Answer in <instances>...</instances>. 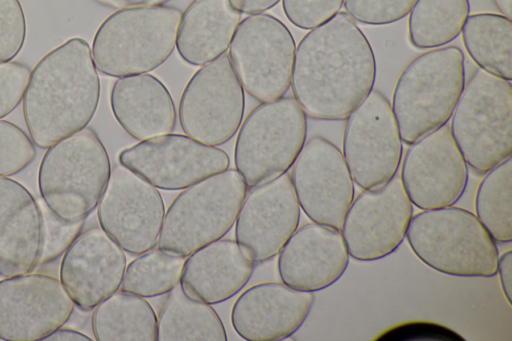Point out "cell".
<instances>
[{"label": "cell", "mask_w": 512, "mask_h": 341, "mask_svg": "<svg viewBox=\"0 0 512 341\" xmlns=\"http://www.w3.org/2000/svg\"><path fill=\"white\" fill-rule=\"evenodd\" d=\"M306 136V115L294 98L256 106L241 124L234 148L235 167L247 189L286 173Z\"/></svg>", "instance_id": "obj_9"}, {"label": "cell", "mask_w": 512, "mask_h": 341, "mask_svg": "<svg viewBox=\"0 0 512 341\" xmlns=\"http://www.w3.org/2000/svg\"><path fill=\"white\" fill-rule=\"evenodd\" d=\"M497 273L501 288L504 296L507 299L509 305L512 304L511 291H512V252L507 250L503 254L499 255L497 263Z\"/></svg>", "instance_id": "obj_40"}, {"label": "cell", "mask_w": 512, "mask_h": 341, "mask_svg": "<svg viewBox=\"0 0 512 341\" xmlns=\"http://www.w3.org/2000/svg\"><path fill=\"white\" fill-rule=\"evenodd\" d=\"M373 49L355 20L338 12L300 40L290 85L306 116L341 121L373 90Z\"/></svg>", "instance_id": "obj_1"}, {"label": "cell", "mask_w": 512, "mask_h": 341, "mask_svg": "<svg viewBox=\"0 0 512 341\" xmlns=\"http://www.w3.org/2000/svg\"><path fill=\"white\" fill-rule=\"evenodd\" d=\"M125 269L123 249L102 228L93 227L63 253L59 275L74 304L90 311L119 289Z\"/></svg>", "instance_id": "obj_20"}, {"label": "cell", "mask_w": 512, "mask_h": 341, "mask_svg": "<svg viewBox=\"0 0 512 341\" xmlns=\"http://www.w3.org/2000/svg\"><path fill=\"white\" fill-rule=\"evenodd\" d=\"M35 157L30 137L14 123L0 119V176L21 172Z\"/></svg>", "instance_id": "obj_34"}, {"label": "cell", "mask_w": 512, "mask_h": 341, "mask_svg": "<svg viewBox=\"0 0 512 341\" xmlns=\"http://www.w3.org/2000/svg\"><path fill=\"white\" fill-rule=\"evenodd\" d=\"M26 17L19 0H0V62L11 61L26 40Z\"/></svg>", "instance_id": "obj_36"}, {"label": "cell", "mask_w": 512, "mask_h": 341, "mask_svg": "<svg viewBox=\"0 0 512 341\" xmlns=\"http://www.w3.org/2000/svg\"><path fill=\"white\" fill-rule=\"evenodd\" d=\"M290 178L306 216L340 230L354 199V181L339 148L324 137H311L295 159Z\"/></svg>", "instance_id": "obj_16"}, {"label": "cell", "mask_w": 512, "mask_h": 341, "mask_svg": "<svg viewBox=\"0 0 512 341\" xmlns=\"http://www.w3.org/2000/svg\"><path fill=\"white\" fill-rule=\"evenodd\" d=\"M413 324L415 326H412V324H407L406 326H401L399 328L389 330L383 336H389L390 339H410L411 337L418 338L420 336L421 338L428 337L429 339H433L434 337H436L437 339H450L449 336L455 338H457L456 336H458L449 329H445L439 325L423 322L420 323L421 326H419V323Z\"/></svg>", "instance_id": "obj_39"}, {"label": "cell", "mask_w": 512, "mask_h": 341, "mask_svg": "<svg viewBox=\"0 0 512 341\" xmlns=\"http://www.w3.org/2000/svg\"><path fill=\"white\" fill-rule=\"evenodd\" d=\"M110 171L104 144L85 127L47 148L39 165L38 189L59 218L82 221L97 207Z\"/></svg>", "instance_id": "obj_6"}, {"label": "cell", "mask_w": 512, "mask_h": 341, "mask_svg": "<svg viewBox=\"0 0 512 341\" xmlns=\"http://www.w3.org/2000/svg\"><path fill=\"white\" fill-rule=\"evenodd\" d=\"M185 258L160 248L139 254L125 269L122 290L143 298L167 294L180 283Z\"/></svg>", "instance_id": "obj_32"}, {"label": "cell", "mask_w": 512, "mask_h": 341, "mask_svg": "<svg viewBox=\"0 0 512 341\" xmlns=\"http://www.w3.org/2000/svg\"><path fill=\"white\" fill-rule=\"evenodd\" d=\"M469 12V0H417L409 12L410 44L433 49L450 43L461 33Z\"/></svg>", "instance_id": "obj_30"}, {"label": "cell", "mask_w": 512, "mask_h": 341, "mask_svg": "<svg viewBox=\"0 0 512 341\" xmlns=\"http://www.w3.org/2000/svg\"><path fill=\"white\" fill-rule=\"evenodd\" d=\"M181 15L177 7L162 4L113 12L93 38L91 51L96 69L118 78L155 70L176 46Z\"/></svg>", "instance_id": "obj_3"}, {"label": "cell", "mask_w": 512, "mask_h": 341, "mask_svg": "<svg viewBox=\"0 0 512 341\" xmlns=\"http://www.w3.org/2000/svg\"><path fill=\"white\" fill-rule=\"evenodd\" d=\"M245 110L243 87L228 54L197 70L186 84L178 116L184 133L207 145L229 141L239 129Z\"/></svg>", "instance_id": "obj_11"}, {"label": "cell", "mask_w": 512, "mask_h": 341, "mask_svg": "<svg viewBox=\"0 0 512 341\" xmlns=\"http://www.w3.org/2000/svg\"><path fill=\"white\" fill-rule=\"evenodd\" d=\"M465 85V59L456 46L414 58L400 74L392 110L404 144L447 124Z\"/></svg>", "instance_id": "obj_4"}, {"label": "cell", "mask_w": 512, "mask_h": 341, "mask_svg": "<svg viewBox=\"0 0 512 341\" xmlns=\"http://www.w3.org/2000/svg\"><path fill=\"white\" fill-rule=\"evenodd\" d=\"M241 13L229 0H193L181 15L176 49L187 64L202 66L223 55Z\"/></svg>", "instance_id": "obj_26"}, {"label": "cell", "mask_w": 512, "mask_h": 341, "mask_svg": "<svg viewBox=\"0 0 512 341\" xmlns=\"http://www.w3.org/2000/svg\"><path fill=\"white\" fill-rule=\"evenodd\" d=\"M247 187L235 169H226L185 188L164 215L159 248L187 257L221 239L234 225Z\"/></svg>", "instance_id": "obj_8"}, {"label": "cell", "mask_w": 512, "mask_h": 341, "mask_svg": "<svg viewBox=\"0 0 512 341\" xmlns=\"http://www.w3.org/2000/svg\"><path fill=\"white\" fill-rule=\"evenodd\" d=\"M342 154L353 181L375 189L396 176L403 142L389 100L372 90L346 119Z\"/></svg>", "instance_id": "obj_12"}, {"label": "cell", "mask_w": 512, "mask_h": 341, "mask_svg": "<svg viewBox=\"0 0 512 341\" xmlns=\"http://www.w3.org/2000/svg\"><path fill=\"white\" fill-rule=\"evenodd\" d=\"M399 177L411 203L421 210L451 206L461 198L468 166L448 124L409 145Z\"/></svg>", "instance_id": "obj_17"}, {"label": "cell", "mask_w": 512, "mask_h": 341, "mask_svg": "<svg viewBox=\"0 0 512 341\" xmlns=\"http://www.w3.org/2000/svg\"><path fill=\"white\" fill-rule=\"evenodd\" d=\"M461 32L465 49L479 68L512 80L511 19L494 13L472 14Z\"/></svg>", "instance_id": "obj_29"}, {"label": "cell", "mask_w": 512, "mask_h": 341, "mask_svg": "<svg viewBox=\"0 0 512 341\" xmlns=\"http://www.w3.org/2000/svg\"><path fill=\"white\" fill-rule=\"evenodd\" d=\"M313 292L265 282L245 290L231 310L235 332L248 341H277L292 336L307 319Z\"/></svg>", "instance_id": "obj_22"}, {"label": "cell", "mask_w": 512, "mask_h": 341, "mask_svg": "<svg viewBox=\"0 0 512 341\" xmlns=\"http://www.w3.org/2000/svg\"><path fill=\"white\" fill-rule=\"evenodd\" d=\"M405 237L417 258L438 272L485 278L497 274L496 241L464 208L422 210L412 216Z\"/></svg>", "instance_id": "obj_5"}, {"label": "cell", "mask_w": 512, "mask_h": 341, "mask_svg": "<svg viewBox=\"0 0 512 341\" xmlns=\"http://www.w3.org/2000/svg\"><path fill=\"white\" fill-rule=\"evenodd\" d=\"M417 0H344L346 13L366 25H386L404 18Z\"/></svg>", "instance_id": "obj_35"}, {"label": "cell", "mask_w": 512, "mask_h": 341, "mask_svg": "<svg viewBox=\"0 0 512 341\" xmlns=\"http://www.w3.org/2000/svg\"><path fill=\"white\" fill-rule=\"evenodd\" d=\"M122 166L137 173L156 188L185 189L229 167L226 152L187 135L165 134L122 150Z\"/></svg>", "instance_id": "obj_15"}, {"label": "cell", "mask_w": 512, "mask_h": 341, "mask_svg": "<svg viewBox=\"0 0 512 341\" xmlns=\"http://www.w3.org/2000/svg\"><path fill=\"white\" fill-rule=\"evenodd\" d=\"M116 5L126 7L161 5L169 0H111Z\"/></svg>", "instance_id": "obj_43"}, {"label": "cell", "mask_w": 512, "mask_h": 341, "mask_svg": "<svg viewBox=\"0 0 512 341\" xmlns=\"http://www.w3.org/2000/svg\"><path fill=\"white\" fill-rule=\"evenodd\" d=\"M282 283L307 292L337 282L349 264V253L339 229L308 223L296 229L278 253Z\"/></svg>", "instance_id": "obj_21"}, {"label": "cell", "mask_w": 512, "mask_h": 341, "mask_svg": "<svg viewBox=\"0 0 512 341\" xmlns=\"http://www.w3.org/2000/svg\"><path fill=\"white\" fill-rule=\"evenodd\" d=\"M254 264L237 242L218 239L187 256L180 285L190 297L217 304L242 290L253 274Z\"/></svg>", "instance_id": "obj_24"}, {"label": "cell", "mask_w": 512, "mask_h": 341, "mask_svg": "<svg viewBox=\"0 0 512 341\" xmlns=\"http://www.w3.org/2000/svg\"><path fill=\"white\" fill-rule=\"evenodd\" d=\"M231 5L244 14H257L274 7L280 0H229Z\"/></svg>", "instance_id": "obj_41"}, {"label": "cell", "mask_w": 512, "mask_h": 341, "mask_svg": "<svg viewBox=\"0 0 512 341\" xmlns=\"http://www.w3.org/2000/svg\"><path fill=\"white\" fill-rule=\"evenodd\" d=\"M475 196L479 221L496 242L512 240V159L509 157L487 173Z\"/></svg>", "instance_id": "obj_31"}, {"label": "cell", "mask_w": 512, "mask_h": 341, "mask_svg": "<svg viewBox=\"0 0 512 341\" xmlns=\"http://www.w3.org/2000/svg\"><path fill=\"white\" fill-rule=\"evenodd\" d=\"M74 302L57 278L25 273L0 280V339L38 341L62 327Z\"/></svg>", "instance_id": "obj_18"}, {"label": "cell", "mask_w": 512, "mask_h": 341, "mask_svg": "<svg viewBox=\"0 0 512 341\" xmlns=\"http://www.w3.org/2000/svg\"><path fill=\"white\" fill-rule=\"evenodd\" d=\"M413 204L399 176L361 192L353 199L340 229L349 256L374 261L393 253L403 242Z\"/></svg>", "instance_id": "obj_14"}, {"label": "cell", "mask_w": 512, "mask_h": 341, "mask_svg": "<svg viewBox=\"0 0 512 341\" xmlns=\"http://www.w3.org/2000/svg\"><path fill=\"white\" fill-rule=\"evenodd\" d=\"M159 341H226L221 318L210 304L190 297L180 283L167 293L157 317Z\"/></svg>", "instance_id": "obj_27"}, {"label": "cell", "mask_w": 512, "mask_h": 341, "mask_svg": "<svg viewBox=\"0 0 512 341\" xmlns=\"http://www.w3.org/2000/svg\"><path fill=\"white\" fill-rule=\"evenodd\" d=\"M91 326L97 341L157 340V317L150 303L123 290L94 308Z\"/></svg>", "instance_id": "obj_28"}, {"label": "cell", "mask_w": 512, "mask_h": 341, "mask_svg": "<svg viewBox=\"0 0 512 341\" xmlns=\"http://www.w3.org/2000/svg\"><path fill=\"white\" fill-rule=\"evenodd\" d=\"M493 2L504 17L512 18V0H493Z\"/></svg>", "instance_id": "obj_44"}, {"label": "cell", "mask_w": 512, "mask_h": 341, "mask_svg": "<svg viewBox=\"0 0 512 341\" xmlns=\"http://www.w3.org/2000/svg\"><path fill=\"white\" fill-rule=\"evenodd\" d=\"M450 119L451 134L476 174L484 175L511 157V81L475 69Z\"/></svg>", "instance_id": "obj_7"}, {"label": "cell", "mask_w": 512, "mask_h": 341, "mask_svg": "<svg viewBox=\"0 0 512 341\" xmlns=\"http://www.w3.org/2000/svg\"><path fill=\"white\" fill-rule=\"evenodd\" d=\"M41 210V239L38 266L45 265L63 255L80 234L84 220L67 222L54 214L43 201Z\"/></svg>", "instance_id": "obj_33"}, {"label": "cell", "mask_w": 512, "mask_h": 341, "mask_svg": "<svg viewBox=\"0 0 512 341\" xmlns=\"http://www.w3.org/2000/svg\"><path fill=\"white\" fill-rule=\"evenodd\" d=\"M300 206L286 173L251 188L235 224L236 242L254 263L276 256L297 229Z\"/></svg>", "instance_id": "obj_19"}, {"label": "cell", "mask_w": 512, "mask_h": 341, "mask_svg": "<svg viewBox=\"0 0 512 341\" xmlns=\"http://www.w3.org/2000/svg\"><path fill=\"white\" fill-rule=\"evenodd\" d=\"M39 202L20 182L0 176V275L11 277L38 266Z\"/></svg>", "instance_id": "obj_23"}, {"label": "cell", "mask_w": 512, "mask_h": 341, "mask_svg": "<svg viewBox=\"0 0 512 341\" xmlns=\"http://www.w3.org/2000/svg\"><path fill=\"white\" fill-rule=\"evenodd\" d=\"M110 106L119 125L134 139L171 133L176 110L167 87L151 74L118 78L110 92Z\"/></svg>", "instance_id": "obj_25"}, {"label": "cell", "mask_w": 512, "mask_h": 341, "mask_svg": "<svg viewBox=\"0 0 512 341\" xmlns=\"http://www.w3.org/2000/svg\"><path fill=\"white\" fill-rule=\"evenodd\" d=\"M43 340L45 341H91L92 338L87 336L86 334L68 328H58Z\"/></svg>", "instance_id": "obj_42"}, {"label": "cell", "mask_w": 512, "mask_h": 341, "mask_svg": "<svg viewBox=\"0 0 512 341\" xmlns=\"http://www.w3.org/2000/svg\"><path fill=\"white\" fill-rule=\"evenodd\" d=\"M165 206L158 189L143 177L115 165L97 205L100 227L126 252L139 255L155 247Z\"/></svg>", "instance_id": "obj_13"}, {"label": "cell", "mask_w": 512, "mask_h": 341, "mask_svg": "<svg viewBox=\"0 0 512 341\" xmlns=\"http://www.w3.org/2000/svg\"><path fill=\"white\" fill-rule=\"evenodd\" d=\"M30 73V68L23 63L0 62V119L20 104Z\"/></svg>", "instance_id": "obj_38"}, {"label": "cell", "mask_w": 512, "mask_h": 341, "mask_svg": "<svg viewBox=\"0 0 512 341\" xmlns=\"http://www.w3.org/2000/svg\"><path fill=\"white\" fill-rule=\"evenodd\" d=\"M295 50L294 38L281 20L257 13L239 22L229 59L245 91L259 102H268L287 92Z\"/></svg>", "instance_id": "obj_10"}, {"label": "cell", "mask_w": 512, "mask_h": 341, "mask_svg": "<svg viewBox=\"0 0 512 341\" xmlns=\"http://www.w3.org/2000/svg\"><path fill=\"white\" fill-rule=\"evenodd\" d=\"M100 99V79L88 42L73 37L34 66L23 95V116L39 148L85 128Z\"/></svg>", "instance_id": "obj_2"}, {"label": "cell", "mask_w": 512, "mask_h": 341, "mask_svg": "<svg viewBox=\"0 0 512 341\" xmlns=\"http://www.w3.org/2000/svg\"><path fill=\"white\" fill-rule=\"evenodd\" d=\"M344 0H282L287 19L296 27L313 29L336 15Z\"/></svg>", "instance_id": "obj_37"}]
</instances>
